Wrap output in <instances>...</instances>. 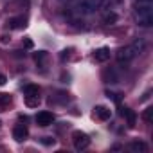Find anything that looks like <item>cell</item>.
Returning a JSON list of instances; mask_svg holds the SVG:
<instances>
[{
    "instance_id": "7c38bea8",
    "label": "cell",
    "mask_w": 153,
    "mask_h": 153,
    "mask_svg": "<svg viewBox=\"0 0 153 153\" xmlns=\"http://www.w3.org/2000/svg\"><path fill=\"white\" fill-rule=\"evenodd\" d=\"M47 59H49V54H47L45 51H38V52H34V61H36V65H38L40 68H45Z\"/></svg>"
},
{
    "instance_id": "3957f363",
    "label": "cell",
    "mask_w": 153,
    "mask_h": 153,
    "mask_svg": "<svg viewBox=\"0 0 153 153\" xmlns=\"http://www.w3.org/2000/svg\"><path fill=\"white\" fill-rule=\"evenodd\" d=\"M137 54H139V52L135 51L133 43H131V45H126V47H121V49L117 51V61H119L121 65H128Z\"/></svg>"
},
{
    "instance_id": "52a82bcc",
    "label": "cell",
    "mask_w": 153,
    "mask_h": 153,
    "mask_svg": "<svg viewBox=\"0 0 153 153\" xmlns=\"http://www.w3.org/2000/svg\"><path fill=\"white\" fill-rule=\"evenodd\" d=\"M27 135H29V130H27L25 124H16V126L13 128V139H15L16 142H24V140L27 139Z\"/></svg>"
},
{
    "instance_id": "ffe728a7",
    "label": "cell",
    "mask_w": 153,
    "mask_h": 153,
    "mask_svg": "<svg viewBox=\"0 0 153 153\" xmlns=\"http://www.w3.org/2000/svg\"><path fill=\"white\" fill-rule=\"evenodd\" d=\"M106 96H108L110 99H114V101H115L117 105L121 103V99H119V94H114V92H106Z\"/></svg>"
},
{
    "instance_id": "4fadbf2b",
    "label": "cell",
    "mask_w": 153,
    "mask_h": 153,
    "mask_svg": "<svg viewBox=\"0 0 153 153\" xmlns=\"http://www.w3.org/2000/svg\"><path fill=\"white\" fill-rule=\"evenodd\" d=\"M103 79H105L106 83H119V76L115 74L114 68H106V70L103 72Z\"/></svg>"
},
{
    "instance_id": "7a4b0ae2",
    "label": "cell",
    "mask_w": 153,
    "mask_h": 153,
    "mask_svg": "<svg viewBox=\"0 0 153 153\" xmlns=\"http://www.w3.org/2000/svg\"><path fill=\"white\" fill-rule=\"evenodd\" d=\"M103 4H105V0H78L74 9L78 15H92L97 9H101Z\"/></svg>"
},
{
    "instance_id": "44dd1931",
    "label": "cell",
    "mask_w": 153,
    "mask_h": 153,
    "mask_svg": "<svg viewBox=\"0 0 153 153\" xmlns=\"http://www.w3.org/2000/svg\"><path fill=\"white\" fill-rule=\"evenodd\" d=\"M24 45H25V49H33V47H34L33 40H29V38H25V40H24Z\"/></svg>"
},
{
    "instance_id": "8fae6325",
    "label": "cell",
    "mask_w": 153,
    "mask_h": 153,
    "mask_svg": "<svg viewBox=\"0 0 153 153\" xmlns=\"http://www.w3.org/2000/svg\"><path fill=\"white\" fill-rule=\"evenodd\" d=\"M121 115L123 117H126V121H128V126L130 128H133L135 126V121H137V115H135V112L133 110H130V108H121Z\"/></svg>"
},
{
    "instance_id": "277c9868",
    "label": "cell",
    "mask_w": 153,
    "mask_h": 153,
    "mask_svg": "<svg viewBox=\"0 0 153 153\" xmlns=\"http://www.w3.org/2000/svg\"><path fill=\"white\" fill-rule=\"evenodd\" d=\"M72 142H74V148L78 151H83L90 146V137L85 131H74L72 133Z\"/></svg>"
},
{
    "instance_id": "7402d4cb",
    "label": "cell",
    "mask_w": 153,
    "mask_h": 153,
    "mask_svg": "<svg viewBox=\"0 0 153 153\" xmlns=\"http://www.w3.org/2000/svg\"><path fill=\"white\" fill-rule=\"evenodd\" d=\"M6 83H7V78H6L4 74H0V87H2V85H6Z\"/></svg>"
},
{
    "instance_id": "e0dca14e",
    "label": "cell",
    "mask_w": 153,
    "mask_h": 153,
    "mask_svg": "<svg viewBox=\"0 0 153 153\" xmlns=\"http://www.w3.org/2000/svg\"><path fill=\"white\" fill-rule=\"evenodd\" d=\"M103 22H105L106 25H112V24L117 22V15H115V13H106L105 18H103Z\"/></svg>"
},
{
    "instance_id": "ac0fdd59",
    "label": "cell",
    "mask_w": 153,
    "mask_h": 153,
    "mask_svg": "<svg viewBox=\"0 0 153 153\" xmlns=\"http://www.w3.org/2000/svg\"><path fill=\"white\" fill-rule=\"evenodd\" d=\"M142 119H144L146 123H151V119H153V106H148V108L142 112Z\"/></svg>"
},
{
    "instance_id": "30bf717a",
    "label": "cell",
    "mask_w": 153,
    "mask_h": 153,
    "mask_svg": "<svg viewBox=\"0 0 153 153\" xmlns=\"http://www.w3.org/2000/svg\"><path fill=\"white\" fill-rule=\"evenodd\" d=\"M128 149L133 151V153H146L148 151V144L144 140H133V142H130Z\"/></svg>"
},
{
    "instance_id": "603a6c76",
    "label": "cell",
    "mask_w": 153,
    "mask_h": 153,
    "mask_svg": "<svg viewBox=\"0 0 153 153\" xmlns=\"http://www.w3.org/2000/svg\"><path fill=\"white\" fill-rule=\"evenodd\" d=\"M0 128H2V121H0Z\"/></svg>"
},
{
    "instance_id": "ba28073f",
    "label": "cell",
    "mask_w": 153,
    "mask_h": 153,
    "mask_svg": "<svg viewBox=\"0 0 153 153\" xmlns=\"http://www.w3.org/2000/svg\"><path fill=\"white\" fill-rule=\"evenodd\" d=\"M94 115H96L97 119H101V121H108V119L112 117V110H110L108 106L97 105V106L94 108Z\"/></svg>"
},
{
    "instance_id": "5bb4252c",
    "label": "cell",
    "mask_w": 153,
    "mask_h": 153,
    "mask_svg": "<svg viewBox=\"0 0 153 153\" xmlns=\"http://www.w3.org/2000/svg\"><path fill=\"white\" fill-rule=\"evenodd\" d=\"M11 103H13V97L9 94H0V112H4L6 108H9Z\"/></svg>"
},
{
    "instance_id": "5b68a950",
    "label": "cell",
    "mask_w": 153,
    "mask_h": 153,
    "mask_svg": "<svg viewBox=\"0 0 153 153\" xmlns=\"http://www.w3.org/2000/svg\"><path fill=\"white\" fill-rule=\"evenodd\" d=\"M52 123H54V114H52V112H47V110L38 112V115H36V124H38V126L47 128V126H51Z\"/></svg>"
},
{
    "instance_id": "d6986e66",
    "label": "cell",
    "mask_w": 153,
    "mask_h": 153,
    "mask_svg": "<svg viewBox=\"0 0 153 153\" xmlns=\"http://www.w3.org/2000/svg\"><path fill=\"white\" fill-rule=\"evenodd\" d=\"M42 144H45V146H54V139H52V137H42Z\"/></svg>"
},
{
    "instance_id": "6da1fadb",
    "label": "cell",
    "mask_w": 153,
    "mask_h": 153,
    "mask_svg": "<svg viewBox=\"0 0 153 153\" xmlns=\"http://www.w3.org/2000/svg\"><path fill=\"white\" fill-rule=\"evenodd\" d=\"M135 18L140 27L153 25V0H137L135 2Z\"/></svg>"
},
{
    "instance_id": "9c48e42d",
    "label": "cell",
    "mask_w": 153,
    "mask_h": 153,
    "mask_svg": "<svg viewBox=\"0 0 153 153\" xmlns=\"http://www.w3.org/2000/svg\"><path fill=\"white\" fill-rule=\"evenodd\" d=\"M94 58H96V61H99V63L108 61V59H110V49H108V47H101V49H97V51L94 52Z\"/></svg>"
},
{
    "instance_id": "9a60e30c",
    "label": "cell",
    "mask_w": 153,
    "mask_h": 153,
    "mask_svg": "<svg viewBox=\"0 0 153 153\" xmlns=\"http://www.w3.org/2000/svg\"><path fill=\"white\" fill-rule=\"evenodd\" d=\"M25 105L29 108H36L40 105V96H25Z\"/></svg>"
},
{
    "instance_id": "8992f818",
    "label": "cell",
    "mask_w": 153,
    "mask_h": 153,
    "mask_svg": "<svg viewBox=\"0 0 153 153\" xmlns=\"http://www.w3.org/2000/svg\"><path fill=\"white\" fill-rule=\"evenodd\" d=\"M7 27L13 31H20V29L27 27V18L25 16H13L7 20Z\"/></svg>"
},
{
    "instance_id": "2e32d148",
    "label": "cell",
    "mask_w": 153,
    "mask_h": 153,
    "mask_svg": "<svg viewBox=\"0 0 153 153\" xmlns=\"http://www.w3.org/2000/svg\"><path fill=\"white\" fill-rule=\"evenodd\" d=\"M24 92H25V96H40V87L38 85H27L24 88Z\"/></svg>"
}]
</instances>
